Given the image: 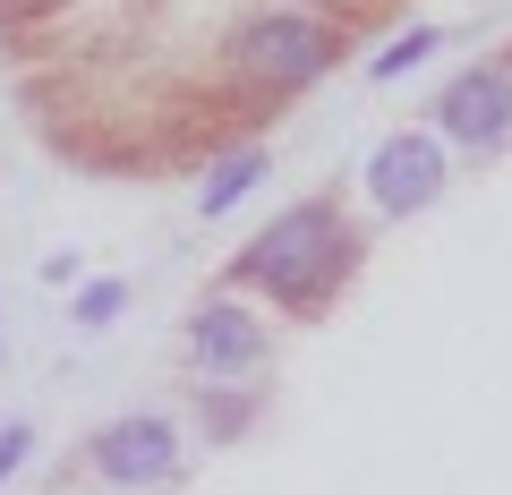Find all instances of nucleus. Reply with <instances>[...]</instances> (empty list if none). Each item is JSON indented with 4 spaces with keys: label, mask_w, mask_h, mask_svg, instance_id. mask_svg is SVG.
Returning a JSON list of instances; mask_svg holds the SVG:
<instances>
[{
    "label": "nucleus",
    "mask_w": 512,
    "mask_h": 495,
    "mask_svg": "<svg viewBox=\"0 0 512 495\" xmlns=\"http://www.w3.org/2000/svg\"><path fill=\"white\" fill-rule=\"evenodd\" d=\"M342 257H350V239L333 231L325 205H291V214H282L274 231H265L248 257H239V274L265 282L274 299H316L333 274H342Z\"/></svg>",
    "instance_id": "obj_1"
},
{
    "label": "nucleus",
    "mask_w": 512,
    "mask_h": 495,
    "mask_svg": "<svg viewBox=\"0 0 512 495\" xmlns=\"http://www.w3.org/2000/svg\"><path fill=\"white\" fill-rule=\"evenodd\" d=\"M325 52H333V43H325V26H316V18H256L248 35L231 43L239 69H248V77H274V86L316 77V69H325Z\"/></svg>",
    "instance_id": "obj_2"
},
{
    "label": "nucleus",
    "mask_w": 512,
    "mask_h": 495,
    "mask_svg": "<svg viewBox=\"0 0 512 495\" xmlns=\"http://www.w3.org/2000/svg\"><path fill=\"white\" fill-rule=\"evenodd\" d=\"M367 188H376L384 214H410V205H427L444 188V154L436 137H384L376 163H367Z\"/></svg>",
    "instance_id": "obj_3"
},
{
    "label": "nucleus",
    "mask_w": 512,
    "mask_h": 495,
    "mask_svg": "<svg viewBox=\"0 0 512 495\" xmlns=\"http://www.w3.org/2000/svg\"><path fill=\"white\" fill-rule=\"evenodd\" d=\"M171 461H180V436L163 419H120L94 436V470L120 487H154V478H171Z\"/></svg>",
    "instance_id": "obj_4"
},
{
    "label": "nucleus",
    "mask_w": 512,
    "mask_h": 495,
    "mask_svg": "<svg viewBox=\"0 0 512 495\" xmlns=\"http://www.w3.org/2000/svg\"><path fill=\"white\" fill-rule=\"evenodd\" d=\"M504 120H512V77H504V69L453 77V94H444V129H453L461 146H495Z\"/></svg>",
    "instance_id": "obj_5"
},
{
    "label": "nucleus",
    "mask_w": 512,
    "mask_h": 495,
    "mask_svg": "<svg viewBox=\"0 0 512 495\" xmlns=\"http://www.w3.org/2000/svg\"><path fill=\"white\" fill-rule=\"evenodd\" d=\"M256 350H265V325H256V316H239V308H205L197 316V359L205 367H248Z\"/></svg>",
    "instance_id": "obj_6"
},
{
    "label": "nucleus",
    "mask_w": 512,
    "mask_h": 495,
    "mask_svg": "<svg viewBox=\"0 0 512 495\" xmlns=\"http://www.w3.org/2000/svg\"><path fill=\"white\" fill-rule=\"evenodd\" d=\"M256 171H265V154H231V163H214V180H205V214H231V205L256 188Z\"/></svg>",
    "instance_id": "obj_7"
},
{
    "label": "nucleus",
    "mask_w": 512,
    "mask_h": 495,
    "mask_svg": "<svg viewBox=\"0 0 512 495\" xmlns=\"http://www.w3.org/2000/svg\"><path fill=\"white\" fill-rule=\"evenodd\" d=\"M427 43H436V35H427V26H410V35L376 60V77H402V69H419V60H427Z\"/></svg>",
    "instance_id": "obj_8"
},
{
    "label": "nucleus",
    "mask_w": 512,
    "mask_h": 495,
    "mask_svg": "<svg viewBox=\"0 0 512 495\" xmlns=\"http://www.w3.org/2000/svg\"><path fill=\"white\" fill-rule=\"evenodd\" d=\"M120 316V282H94L86 299H77V325H111Z\"/></svg>",
    "instance_id": "obj_9"
},
{
    "label": "nucleus",
    "mask_w": 512,
    "mask_h": 495,
    "mask_svg": "<svg viewBox=\"0 0 512 495\" xmlns=\"http://www.w3.org/2000/svg\"><path fill=\"white\" fill-rule=\"evenodd\" d=\"M18 461H26V427H0V478L18 470Z\"/></svg>",
    "instance_id": "obj_10"
}]
</instances>
